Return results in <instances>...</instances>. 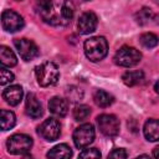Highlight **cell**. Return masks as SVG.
Returning a JSON list of instances; mask_svg holds the SVG:
<instances>
[{
    "instance_id": "6da1fadb",
    "label": "cell",
    "mask_w": 159,
    "mask_h": 159,
    "mask_svg": "<svg viewBox=\"0 0 159 159\" xmlns=\"http://www.w3.org/2000/svg\"><path fill=\"white\" fill-rule=\"evenodd\" d=\"M37 12L51 26H66L75 15L72 0H37Z\"/></svg>"
},
{
    "instance_id": "7a4b0ae2",
    "label": "cell",
    "mask_w": 159,
    "mask_h": 159,
    "mask_svg": "<svg viewBox=\"0 0 159 159\" xmlns=\"http://www.w3.org/2000/svg\"><path fill=\"white\" fill-rule=\"evenodd\" d=\"M86 57L92 62H98L103 60L108 53V43L103 36L89 37L83 45Z\"/></svg>"
},
{
    "instance_id": "3957f363",
    "label": "cell",
    "mask_w": 159,
    "mask_h": 159,
    "mask_svg": "<svg viewBox=\"0 0 159 159\" xmlns=\"http://www.w3.org/2000/svg\"><path fill=\"white\" fill-rule=\"evenodd\" d=\"M37 83L41 87H50L57 83L60 78L58 67L53 62H43L35 70Z\"/></svg>"
},
{
    "instance_id": "277c9868",
    "label": "cell",
    "mask_w": 159,
    "mask_h": 159,
    "mask_svg": "<svg viewBox=\"0 0 159 159\" xmlns=\"http://www.w3.org/2000/svg\"><path fill=\"white\" fill-rule=\"evenodd\" d=\"M6 147L11 154L24 155L30 152L32 147V138L26 134H14L7 139Z\"/></svg>"
},
{
    "instance_id": "5b68a950",
    "label": "cell",
    "mask_w": 159,
    "mask_h": 159,
    "mask_svg": "<svg viewBox=\"0 0 159 159\" xmlns=\"http://www.w3.org/2000/svg\"><path fill=\"white\" fill-rule=\"evenodd\" d=\"M140 60H142V53L137 48L129 46L120 47L114 55V62L122 67L135 66Z\"/></svg>"
},
{
    "instance_id": "8992f818",
    "label": "cell",
    "mask_w": 159,
    "mask_h": 159,
    "mask_svg": "<svg viewBox=\"0 0 159 159\" xmlns=\"http://www.w3.org/2000/svg\"><path fill=\"white\" fill-rule=\"evenodd\" d=\"M94 140V128L91 123H84L75 129L73 132V143L78 149L88 147Z\"/></svg>"
},
{
    "instance_id": "52a82bcc",
    "label": "cell",
    "mask_w": 159,
    "mask_h": 159,
    "mask_svg": "<svg viewBox=\"0 0 159 159\" xmlns=\"http://www.w3.org/2000/svg\"><path fill=\"white\" fill-rule=\"evenodd\" d=\"M101 133L106 137H116L119 133V120L113 114H101L97 117Z\"/></svg>"
},
{
    "instance_id": "ba28073f",
    "label": "cell",
    "mask_w": 159,
    "mask_h": 159,
    "mask_svg": "<svg viewBox=\"0 0 159 159\" xmlns=\"http://www.w3.org/2000/svg\"><path fill=\"white\" fill-rule=\"evenodd\" d=\"M14 45L20 55V57L24 61H31L34 58H36L40 53L39 47L36 46V43L31 40L27 39H16L14 40Z\"/></svg>"
},
{
    "instance_id": "9c48e42d",
    "label": "cell",
    "mask_w": 159,
    "mask_h": 159,
    "mask_svg": "<svg viewBox=\"0 0 159 159\" xmlns=\"http://www.w3.org/2000/svg\"><path fill=\"white\" fill-rule=\"evenodd\" d=\"M1 25L7 32H16L24 27V19L14 10H5L1 14Z\"/></svg>"
},
{
    "instance_id": "30bf717a",
    "label": "cell",
    "mask_w": 159,
    "mask_h": 159,
    "mask_svg": "<svg viewBox=\"0 0 159 159\" xmlns=\"http://www.w3.org/2000/svg\"><path fill=\"white\" fill-rule=\"evenodd\" d=\"M61 133V125L60 122L55 118H48L46 119L40 127H39V134L46 139V140H56L60 137Z\"/></svg>"
},
{
    "instance_id": "8fae6325",
    "label": "cell",
    "mask_w": 159,
    "mask_h": 159,
    "mask_svg": "<svg viewBox=\"0 0 159 159\" xmlns=\"http://www.w3.org/2000/svg\"><path fill=\"white\" fill-rule=\"evenodd\" d=\"M97 22H98V19H97L94 12H91V11L83 12L80 16L78 22H77L78 32L82 35H87V34L93 32L97 27Z\"/></svg>"
},
{
    "instance_id": "7c38bea8",
    "label": "cell",
    "mask_w": 159,
    "mask_h": 159,
    "mask_svg": "<svg viewBox=\"0 0 159 159\" xmlns=\"http://www.w3.org/2000/svg\"><path fill=\"white\" fill-rule=\"evenodd\" d=\"M25 111L26 114L31 118H40L43 113L42 111V106L40 103V101L37 99V97L34 93H29L26 96V102H25Z\"/></svg>"
},
{
    "instance_id": "4fadbf2b",
    "label": "cell",
    "mask_w": 159,
    "mask_h": 159,
    "mask_svg": "<svg viewBox=\"0 0 159 159\" xmlns=\"http://www.w3.org/2000/svg\"><path fill=\"white\" fill-rule=\"evenodd\" d=\"M24 96V91L21 86L14 84V86H9L7 88L4 89L2 92V97L6 101V103H9L10 106H17Z\"/></svg>"
},
{
    "instance_id": "5bb4252c",
    "label": "cell",
    "mask_w": 159,
    "mask_h": 159,
    "mask_svg": "<svg viewBox=\"0 0 159 159\" xmlns=\"http://www.w3.org/2000/svg\"><path fill=\"white\" fill-rule=\"evenodd\" d=\"M48 109L55 117H65L68 112V104L67 101L61 97H53L48 102Z\"/></svg>"
},
{
    "instance_id": "9a60e30c",
    "label": "cell",
    "mask_w": 159,
    "mask_h": 159,
    "mask_svg": "<svg viewBox=\"0 0 159 159\" xmlns=\"http://www.w3.org/2000/svg\"><path fill=\"white\" fill-rule=\"evenodd\" d=\"M143 133L149 142H158L159 140V120L148 119L144 124Z\"/></svg>"
},
{
    "instance_id": "2e32d148",
    "label": "cell",
    "mask_w": 159,
    "mask_h": 159,
    "mask_svg": "<svg viewBox=\"0 0 159 159\" xmlns=\"http://www.w3.org/2000/svg\"><path fill=\"white\" fill-rule=\"evenodd\" d=\"M71 155H72V150L67 144H58L47 153V158L51 159H67Z\"/></svg>"
},
{
    "instance_id": "e0dca14e",
    "label": "cell",
    "mask_w": 159,
    "mask_h": 159,
    "mask_svg": "<svg viewBox=\"0 0 159 159\" xmlns=\"http://www.w3.org/2000/svg\"><path fill=\"white\" fill-rule=\"evenodd\" d=\"M93 101L98 107L106 108V107H109L114 102V97L103 89H97L93 94Z\"/></svg>"
},
{
    "instance_id": "ac0fdd59",
    "label": "cell",
    "mask_w": 159,
    "mask_h": 159,
    "mask_svg": "<svg viewBox=\"0 0 159 159\" xmlns=\"http://www.w3.org/2000/svg\"><path fill=\"white\" fill-rule=\"evenodd\" d=\"M0 62L2 66L14 67L17 63V58L12 50H10L6 46H0Z\"/></svg>"
},
{
    "instance_id": "d6986e66",
    "label": "cell",
    "mask_w": 159,
    "mask_h": 159,
    "mask_svg": "<svg viewBox=\"0 0 159 159\" xmlns=\"http://www.w3.org/2000/svg\"><path fill=\"white\" fill-rule=\"evenodd\" d=\"M122 80L124 82V84L129 86V87H133V86H137L143 80H144V73L143 71H127L123 76H122Z\"/></svg>"
},
{
    "instance_id": "ffe728a7",
    "label": "cell",
    "mask_w": 159,
    "mask_h": 159,
    "mask_svg": "<svg viewBox=\"0 0 159 159\" xmlns=\"http://www.w3.org/2000/svg\"><path fill=\"white\" fill-rule=\"evenodd\" d=\"M16 118L15 114L11 111H6V109H1L0 113V124H1V129L2 130H9L15 125Z\"/></svg>"
},
{
    "instance_id": "44dd1931",
    "label": "cell",
    "mask_w": 159,
    "mask_h": 159,
    "mask_svg": "<svg viewBox=\"0 0 159 159\" xmlns=\"http://www.w3.org/2000/svg\"><path fill=\"white\" fill-rule=\"evenodd\" d=\"M139 42L143 47L145 48H153L158 45L159 42V39L157 35H154L153 32H145V34H142L140 37H139Z\"/></svg>"
},
{
    "instance_id": "7402d4cb",
    "label": "cell",
    "mask_w": 159,
    "mask_h": 159,
    "mask_svg": "<svg viewBox=\"0 0 159 159\" xmlns=\"http://www.w3.org/2000/svg\"><path fill=\"white\" fill-rule=\"evenodd\" d=\"M153 17H154V14H153V11H152L149 7H143V9H140V10L135 14V21H137L139 25H145V24H148Z\"/></svg>"
},
{
    "instance_id": "603a6c76",
    "label": "cell",
    "mask_w": 159,
    "mask_h": 159,
    "mask_svg": "<svg viewBox=\"0 0 159 159\" xmlns=\"http://www.w3.org/2000/svg\"><path fill=\"white\" fill-rule=\"evenodd\" d=\"M91 114V108L86 104H80L73 109V118L78 122L84 120Z\"/></svg>"
},
{
    "instance_id": "cb8c5ba5",
    "label": "cell",
    "mask_w": 159,
    "mask_h": 159,
    "mask_svg": "<svg viewBox=\"0 0 159 159\" xmlns=\"http://www.w3.org/2000/svg\"><path fill=\"white\" fill-rule=\"evenodd\" d=\"M12 81H14V75L9 70H6L5 67H1L0 68V83H1V86H5Z\"/></svg>"
},
{
    "instance_id": "d4e9b609",
    "label": "cell",
    "mask_w": 159,
    "mask_h": 159,
    "mask_svg": "<svg viewBox=\"0 0 159 159\" xmlns=\"http://www.w3.org/2000/svg\"><path fill=\"white\" fill-rule=\"evenodd\" d=\"M80 158H101V152L97 148L84 149L82 153H80Z\"/></svg>"
},
{
    "instance_id": "484cf974",
    "label": "cell",
    "mask_w": 159,
    "mask_h": 159,
    "mask_svg": "<svg viewBox=\"0 0 159 159\" xmlns=\"http://www.w3.org/2000/svg\"><path fill=\"white\" fill-rule=\"evenodd\" d=\"M128 157V153L123 149V148H118V149H114L113 152H111L108 154V158H117V159H124Z\"/></svg>"
},
{
    "instance_id": "4316f807",
    "label": "cell",
    "mask_w": 159,
    "mask_h": 159,
    "mask_svg": "<svg viewBox=\"0 0 159 159\" xmlns=\"http://www.w3.org/2000/svg\"><path fill=\"white\" fill-rule=\"evenodd\" d=\"M153 157L159 158V145H157V147L153 149Z\"/></svg>"
},
{
    "instance_id": "83f0119b",
    "label": "cell",
    "mask_w": 159,
    "mask_h": 159,
    "mask_svg": "<svg viewBox=\"0 0 159 159\" xmlns=\"http://www.w3.org/2000/svg\"><path fill=\"white\" fill-rule=\"evenodd\" d=\"M154 89H155V92L159 94V81L155 83V86H154Z\"/></svg>"
},
{
    "instance_id": "f1b7e54d",
    "label": "cell",
    "mask_w": 159,
    "mask_h": 159,
    "mask_svg": "<svg viewBox=\"0 0 159 159\" xmlns=\"http://www.w3.org/2000/svg\"><path fill=\"white\" fill-rule=\"evenodd\" d=\"M153 1H154V2H157V4L159 5V0H153Z\"/></svg>"
},
{
    "instance_id": "f546056e",
    "label": "cell",
    "mask_w": 159,
    "mask_h": 159,
    "mask_svg": "<svg viewBox=\"0 0 159 159\" xmlns=\"http://www.w3.org/2000/svg\"><path fill=\"white\" fill-rule=\"evenodd\" d=\"M16 1H22V0H16Z\"/></svg>"
}]
</instances>
